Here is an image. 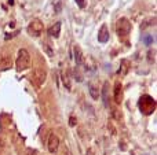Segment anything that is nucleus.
<instances>
[{
    "label": "nucleus",
    "mask_w": 157,
    "mask_h": 155,
    "mask_svg": "<svg viewBox=\"0 0 157 155\" xmlns=\"http://www.w3.org/2000/svg\"><path fill=\"white\" fill-rule=\"evenodd\" d=\"M98 40H99L101 43H106L109 40V30H108V26H106V25H102L101 30L98 33Z\"/></svg>",
    "instance_id": "9"
},
{
    "label": "nucleus",
    "mask_w": 157,
    "mask_h": 155,
    "mask_svg": "<svg viewBox=\"0 0 157 155\" xmlns=\"http://www.w3.org/2000/svg\"><path fill=\"white\" fill-rule=\"evenodd\" d=\"M12 66V59L10 55H4L0 59V70H8Z\"/></svg>",
    "instance_id": "7"
},
{
    "label": "nucleus",
    "mask_w": 157,
    "mask_h": 155,
    "mask_svg": "<svg viewBox=\"0 0 157 155\" xmlns=\"http://www.w3.org/2000/svg\"><path fill=\"white\" fill-rule=\"evenodd\" d=\"M154 107H156V103L154 100L150 98V96H143L141 98V102H139V108L145 114H152L154 111Z\"/></svg>",
    "instance_id": "3"
},
{
    "label": "nucleus",
    "mask_w": 157,
    "mask_h": 155,
    "mask_svg": "<svg viewBox=\"0 0 157 155\" xmlns=\"http://www.w3.org/2000/svg\"><path fill=\"white\" fill-rule=\"evenodd\" d=\"M75 1H76V3H77V6H79L80 8H84V6H85V3H84V1H85V0H75Z\"/></svg>",
    "instance_id": "14"
},
{
    "label": "nucleus",
    "mask_w": 157,
    "mask_h": 155,
    "mask_svg": "<svg viewBox=\"0 0 157 155\" xmlns=\"http://www.w3.org/2000/svg\"><path fill=\"white\" fill-rule=\"evenodd\" d=\"M121 84L117 83L116 84V88H114V100H116V103H121Z\"/></svg>",
    "instance_id": "11"
},
{
    "label": "nucleus",
    "mask_w": 157,
    "mask_h": 155,
    "mask_svg": "<svg viewBox=\"0 0 157 155\" xmlns=\"http://www.w3.org/2000/svg\"><path fill=\"white\" fill-rule=\"evenodd\" d=\"M43 28H44V25H43V22H41L40 19H33L32 22H30V25H29L28 28V32L32 34V36H40L41 32H43Z\"/></svg>",
    "instance_id": "5"
},
{
    "label": "nucleus",
    "mask_w": 157,
    "mask_h": 155,
    "mask_svg": "<svg viewBox=\"0 0 157 155\" xmlns=\"http://www.w3.org/2000/svg\"><path fill=\"white\" fill-rule=\"evenodd\" d=\"M73 54H75V62H76L77 66L83 65L84 58H83V52H81V50H80L79 45H75V47H73Z\"/></svg>",
    "instance_id": "8"
},
{
    "label": "nucleus",
    "mask_w": 157,
    "mask_h": 155,
    "mask_svg": "<svg viewBox=\"0 0 157 155\" xmlns=\"http://www.w3.org/2000/svg\"><path fill=\"white\" fill-rule=\"evenodd\" d=\"M55 11H56V12H59V11H61V3H56V6H55Z\"/></svg>",
    "instance_id": "16"
},
{
    "label": "nucleus",
    "mask_w": 157,
    "mask_h": 155,
    "mask_svg": "<svg viewBox=\"0 0 157 155\" xmlns=\"http://www.w3.org/2000/svg\"><path fill=\"white\" fill-rule=\"evenodd\" d=\"M116 30H117V34L119 36H127L131 30V24L127 18H121V19L117 21V25H116Z\"/></svg>",
    "instance_id": "4"
},
{
    "label": "nucleus",
    "mask_w": 157,
    "mask_h": 155,
    "mask_svg": "<svg viewBox=\"0 0 157 155\" xmlns=\"http://www.w3.org/2000/svg\"><path fill=\"white\" fill-rule=\"evenodd\" d=\"M25 155H37V152L35 151V150H32V148H28L26 152H25Z\"/></svg>",
    "instance_id": "15"
},
{
    "label": "nucleus",
    "mask_w": 157,
    "mask_h": 155,
    "mask_svg": "<svg viewBox=\"0 0 157 155\" xmlns=\"http://www.w3.org/2000/svg\"><path fill=\"white\" fill-rule=\"evenodd\" d=\"M59 33H61V22H55L48 29V34L51 37H54V39H56V37H59Z\"/></svg>",
    "instance_id": "10"
},
{
    "label": "nucleus",
    "mask_w": 157,
    "mask_h": 155,
    "mask_svg": "<svg viewBox=\"0 0 157 155\" xmlns=\"http://www.w3.org/2000/svg\"><path fill=\"white\" fill-rule=\"evenodd\" d=\"M15 65H17V70L18 72H22V70H26L28 67H30V55H29L28 50L21 48L20 51H18Z\"/></svg>",
    "instance_id": "1"
},
{
    "label": "nucleus",
    "mask_w": 157,
    "mask_h": 155,
    "mask_svg": "<svg viewBox=\"0 0 157 155\" xmlns=\"http://www.w3.org/2000/svg\"><path fill=\"white\" fill-rule=\"evenodd\" d=\"M75 123H76L75 122V118L72 117V118H70V126H75Z\"/></svg>",
    "instance_id": "17"
},
{
    "label": "nucleus",
    "mask_w": 157,
    "mask_h": 155,
    "mask_svg": "<svg viewBox=\"0 0 157 155\" xmlns=\"http://www.w3.org/2000/svg\"><path fill=\"white\" fill-rule=\"evenodd\" d=\"M103 103L105 106H108V83H105L103 85Z\"/></svg>",
    "instance_id": "13"
},
{
    "label": "nucleus",
    "mask_w": 157,
    "mask_h": 155,
    "mask_svg": "<svg viewBox=\"0 0 157 155\" xmlns=\"http://www.w3.org/2000/svg\"><path fill=\"white\" fill-rule=\"evenodd\" d=\"M88 88H90V95H91V98L97 100L98 98H99V92H98V88L95 87V85H93V84H88Z\"/></svg>",
    "instance_id": "12"
},
{
    "label": "nucleus",
    "mask_w": 157,
    "mask_h": 155,
    "mask_svg": "<svg viewBox=\"0 0 157 155\" xmlns=\"http://www.w3.org/2000/svg\"><path fill=\"white\" fill-rule=\"evenodd\" d=\"M46 78H47V72L41 67L33 69V72L30 73V81L35 87H41L46 83Z\"/></svg>",
    "instance_id": "2"
},
{
    "label": "nucleus",
    "mask_w": 157,
    "mask_h": 155,
    "mask_svg": "<svg viewBox=\"0 0 157 155\" xmlns=\"http://www.w3.org/2000/svg\"><path fill=\"white\" fill-rule=\"evenodd\" d=\"M58 147H59V139H58L56 135L51 133L48 140H47V148H48V151L51 152V154H54V152H56Z\"/></svg>",
    "instance_id": "6"
}]
</instances>
